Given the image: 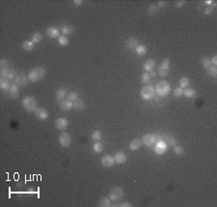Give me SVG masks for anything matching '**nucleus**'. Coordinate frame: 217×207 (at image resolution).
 Wrapping results in <instances>:
<instances>
[{
    "label": "nucleus",
    "instance_id": "1",
    "mask_svg": "<svg viewBox=\"0 0 217 207\" xmlns=\"http://www.w3.org/2000/svg\"><path fill=\"white\" fill-rule=\"evenodd\" d=\"M45 69L43 67H37L31 70L28 74V79L32 82H37L44 76Z\"/></svg>",
    "mask_w": 217,
    "mask_h": 207
},
{
    "label": "nucleus",
    "instance_id": "2",
    "mask_svg": "<svg viewBox=\"0 0 217 207\" xmlns=\"http://www.w3.org/2000/svg\"><path fill=\"white\" fill-rule=\"evenodd\" d=\"M22 106L27 112H35L37 110V101L33 96H25L22 99Z\"/></svg>",
    "mask_w": 217,
    "mask_h": 207
},
{
    "label": "nucleus",
    "instance_id": "3",
    "mask_svg": "<svg viewBox=\"0 0 217 207\" xmlns=\"http://www.w3.org/2000/svg\"><path fill=\"white\" fill-rule=\"evenodd\" d=\"M155 91H156L157 95L160 96L167 95L170 92V84L167 81H160L157 83L156 87H155Z\"/></svg>",
    "mask_w": 217,
    "mask_h": 207
},
{
    "label": "nucleus",
    "instance_id": "4",
    "mask_svg": "<svg viewBox=\"0 0 217 207\" xmlns=\"http://www.w3.org/2000/svg\"><path fill=\"white\" fill-rule=\"evenodd\" d=\"M154 88L153 86L146 85L141 90V98L144 100H150L153 99L154 96Z\"/></svg>",
    "mask_w": 217,
    "mask_h": 207
},
{
    "label": "nucleus",
    "instance_id": "5",
    "mask_svg": "<svg viewBox=\"0 0 217 207\" xmlns=\"http://www.w3.org/2000/svg\"><path fill=\"white\" fill-rule=\"evenodd\" d=\"M123 196H124V191L120 187H114L109 192V199L111 200H114V201L121 199Z\"/></svg>",
    "mask_w": 217,
    "mask_h": 207
},
{
    "label": "nucleus",
    "instance_id": "6",
    "mask_svg": "<svg viewBox=\"0 0 217 207\" xmlns=\"http://www.w3.org/2000/svg\"><path fill=\"white\" fill-rule=\"evenodd\" d=\"M170 69V60L169 59H164L162 61V63L159 66V69H158V73L161 77H165L169 72Z\"/></svg>",
    "mask_w": 217,
    "mask_h": 207
},
{
    "label": "nucleus",
    "instance_id": "7",
    "mask_svg": "<svg viewBox=\"0 0 217 207\" xmlns=\"http://www.w3.org/2000/svg\"><path fill=\"white\" fill-rule=\"evenodd\" d=\"M59 142L61 147H70V143H72V138H70V135L67 132L62 131V133L59 136Z\"/></svg>",
    "mask_w": 217,
    "mask_h": 207
},
{
    "label": "nucleus",
    "instance_id": "8",
    "mask_svg": "<svg viewBox=\"0 0 217 207\" xmlns=\"http://www.w3.org/2000/svg\"><path fill=\"white\" fill-rule=\"evenodd\" d=\"M35 116L40 121H45L49 117V114H48L47 110H45L44 108H37V110L35 111Z\"/></svg>",
    "mask_w": 217,
    "mask_h": 207
},
{
    "label": "nucleus",
    "instance_id": "9",
    "mask_svg": "<svg viewBox=\"0 0 217 207\" xmlns=\"http://www.w3.org/2000/svg\"><path fill=\"white\" fill-rule=\"evenodd\" d=\"M167 149V144L165 143L164 141H160L157 142L156 145H155L154 147V151L157 155H162L165 153V151Z\"/></svg>",
    "mask_w": 217,
    "mask_h": 207
},
{
    "label": "nucleus",
    "instance_id": "10",
    "mask_svg": "<svg viewBox=\"0 0 217 207\" xmlns=\"http://www.w3.org/2000/svg\"><path fill=\"white\" fill-rule=\"evenodd\" d=\"M115 164V158L111 155H104L101 158V165L105 168H110Z\"/></svg>",
    "mask_w": 217,
    "mask_h": 207
},
{
    "label": "nucleus",
    "instance_id": "11",
    "mask_svg": "<svg viewBox=\"0 0 217 207\" xmlns=\"http://www.w3.org/2000/svg\"><path fill=\"white\" fill-rule=\"evenodd\" d=\"M68 125H69V121H68L67 119L65 118H59L56 119V121H55V127H56L58 130H65Z\"/></svg>",
    "mask_w": 217,
    "mask_h": 207
},
{
    "label": "nucleus",
    "instance_id": "12",
    "mask_svg": "<svg viewBox=\"0 0 217 207\" xmlns=\"http://www.w3.org/2000/svg\"><path fill=\"white\" fill-rule=\"evenodd\" d=\"M142 143L143 145H147V147H151L154 143H155V138L154 134H146L143 136V139H142Z\"/></svg>",
    "mask_w": 217,
    "mask_h": 207
},
{
    "label": "nucleus",
    "instance_id": "13",
    "mask_svg": "<svg viewBox=\"0 0 217 207\" xmlns=\"http://www.w3.org/2000/svg\"><path fill=\"white\" fill-rule=\"evenodd\" d=\"M114 158H115V163L121 165L124 164L128 160V155L125 152H123V151H120V152H117L115 154Z\"/></svg>",
    "mask_w": 217,
    "mask_h": 207
},
{
    "label": "nucleus",
    "instance_id": "14",
    "mask_svg": "<svg viewBox=\"0 0 217 207\" xmlns=\"http://www.w3.org/2000/svg\"><path fill=\"white\" fill-rule=\"evenodd\" d=\"M155 64H156V61H155L154 59H149L144 63L143 69L146 72H151V70L154 69Z\"/></svg>",
    "mask_w": 217,
    "mask_h": 207
},
{
    "label": "nucleus",
    "instance_id": "15",
    "mask_svg": "<svg viewBox=\"0 0 217 207\" xmlns=\"http://www.w3.org/2000/svg\"><path fill=\"white\" fill-rule=\"evenodd\" d=\"M15 75H16V72H15L14 69H9V67H7V69H1V76L4 77V78L12 79V78H14Z\"/></svg>",
    "mask_w": 217,
    "mask_h": 207
},
{
    "label": "nucleus",
    "instance_id": "16",
    "mask_svg": "<svg viewBox=\"0 0 217 207\" xmlns=\"http://www.w3.org/2000/svg\"><path fill=\"white\" fill-rule=\"evenodd\" d=\"M15 82H16L17 85H21V86L26 85V84H27V77H26V75H25L24 73H19V74H18L17 76H16Z\"/></svg>",
    "mask_w": 217,
    "mask_h": 207
},
{
    "label": "nucleus",
    "instance_id": "17",
    "mask_svg": "<svg viewBox=\"0 0 217 207\" xmlns=\"http://www.w3.org/2000/svg\"><path fill=\"white\" fill-rule=\"evenodd\" d=\"M142 145H143V143H142V141L140 139H134V140H132L130 142V144H129V149L132 151H135V150L139 149Z\"/></svg>",
    "mask_w": 217,
    "mask_h": 207
},
{
    "label": "nucleus",
    "instance_id": "18",
    "mask_svg": "<svg viewBox=\"0 0 217 207\" xmlns=\"http://www.w3.org/2000/svg\"><path fill=\"white\" fill-rule=\"evenodd\" d=\"M9 93H10V95H11L13 98H15V99L18 98L19 90H18V87L17 84H13V85H11V88H10V90H9Z\"/></svg>",
    "mask_w": 217,
    "mask_h": 207
},
{
    "label": "nucleus",
    "instance_id": "19",
    "mask_svg": "<svg viewBox=\"0 0 217 207\" xmlns=\"http://www.w3.org/2000/svg\"><path fill=\"white\" fill-rule=\"evenodd\" d=\"M125 45H127V48H128V49H132V48H134L138 45V39L135 37L128 39V41H125Z\"/></svg>",
    "mask_w": 217,
    "mask_h": 207
},
{
    "label": "nucleus",
    "instance_id": "20",
    "mask_svg": "<svg viewBox=\"0 0 217 207\" xmlns=\"http://www.w3.org/2000/svg\"><path fill=\"white\" fill-rule=\"evenodd\" d=\"M46 35L49 38L51 39H55V38H59L60 36V33H59V30H58L57 28L55 27H49L46 30Z\"/></svg>",
    "mask_w": 217,
    "mask_h": 207
},
{
    "label": "nucleus",
    "instance_id": "21",
    "mask_svg": "<svg viewBox=\"0 0 217 207\" xmlns=\"http://www.w3.org/2000/svg\"><path fill=\"white\" fill-rule=\"evenodd\" d=\"M66 96H67V92L64 88H60L56 91V100L59 103L62 102Z\"/></svg>",
    "mask_w": 217,
    "mask_h": 207
},
{
    "label": "nucleus",
    "instance_id": "22",
    "mask_svg": "<svg viewBox=\"0 0 217 207\" xmlns=\"http://www.w3.org/2000/svg\"><path fill=\"white\" fill-rule=\"evenodd\" d=\"M60 108L61 110H63V111H69V110L73 108V103L68 99L63 100L62 102H60Z\"/></svg>",
    "mask_w": 217,
    "mask_h": 207
},
{
    "label": "nucleus",
    "instance_id": "23",
    "mask_svg": "<svg viewBox=\"0 0 217 207\" xmlns=\"http://www.w3.org/2000/svg\"><path fill=\"white\" fill-rule=\"evenodd\" d=\"M61 32H62L63 35H70L73 32V27L72 25H68V24H64L61 26Z\"/></svg>",
    "mask_w": 217,
    "mask_h": 207
},
{
    "label": "nucleus",
    "instance_id": "24",
    "mask_svg": "<svg viewBox=\"0 0 217 207\" xmlns=\"http://www.w3.org/2000/svg\"><path fill=\"white\" fill-rule=\"evenodd\" d=\"M135 52L139 56H144V55L147 53V47L143 44H138L137 46L135 47Z\"/></svg>",
    "mask_w": 217,
    "mask_h": 207
},
{
    "label": "nucleus",
    "instance_id": "25",
    "mask_svg": "<svg viewBox=\"0 0 217 207\" xmlns=\"http://www.w3.org/2000/svg\"><path fill=\"white\" fill-rule=\"evenodd\" d=\"M73 103V108L77 110V111H82V110H84V108H85V104H84L83 100H81L80 98L75 100V101Z\"/></svg>",
    "mask_w": 217,
    "mask_h": 207
},
{
    "label": "nucleus",
    "instance_id": "26",
    "mask_svg": "<svg viewBox=\"0 0 217 207\" xmlns=\"http://www.w3.org/2000/svg\"><path fill=\"white\" fill-rule=\"evenodd\" d=\"M0 88L3 91L10 90L11 86H10V83L7 78H4V77H1V78H0Z\"/></svg>",
    "mask_w": 217,
    "mask_h": 207
},
{
    "label": "nucleus",
    "instance_id": "27",
    "mask_svg": "<svg viewBox=\"0 0 217 207\" xmlns=\"http://www.w3.org/2000/svg\"><path fill=\"white\" fill-rule=\"evenodd\" d=\"M21 47L26 51H31L34 49V43L32 41H25L24 43L22 44Z\"/></svg>",
    "mask_w": 217,
    "mask_h": 207
},
{
    "label": "nucleus",
    "instance_id": "28",
    "mask_svg": "<svg viewBox=\"0 0 217 207\" xmlns=\"http://www.w3.org/2000/svg\"><path fill=\"white\" fill-rule=\"evenodd\" d=\"M58 43H59L61 46H67V45L69 44L70 41H69V39H68L67 36H65V35H61V36L58 38Z\"/></svg>",
    "mask_w": 217,
    "mask_h": 207
},
{
    "label": "nucleus",
    "instance_id": "29",
    "mask_svg": "<svg viewBox=\"0 0 217 207\" xmlns=\"http://www.w3.org/2000/svg\"><path fill=\"white\" fill-rule=\"evenodd\" d=\"M165 143L169 145H177L178 141L173 135H169V136H167L166 139H165Z\"/></svg>",
    "mask_w": 217,
    "mask_h": 207
},
{
    "label": "nucleus",
    "instance_id": "30",
    "mask_svg": "<svg viewBox=\"0 0 217 207\" xmlns=\"http://www.w3.org/2000/svg\"><path fill=\"white\" fill-rule=\"evenodd\" d=\"M183 95L184 96H186V98H194V96L196 95V92L195 90L193 89H190V88H186L185 90L183 91Z\"/></svg>",
    "mask_w": 217,
    "mask_h": 207
},
{
    "label": "nucleus",
    "instance_id": "31",
    "mask_svg": "<svg viewBox=\"0 0 217 207\" xmlns=\"http://www.w3.org/2000/svg\"><path fill=\"white\" fill-rule=\"evenodd\" d=\"M67 99L68 100H70V101H72V102H74L75 100H77L79 98H78V93H75V92H70V93H69L67 95Z\"/></svg>",
    "mask_w": 217,
    "mask_h": 207
},
{
    "label": "nucleus",
    "instance_id": "32",
    "mask_svg": "<svg viewBox=\"0 0 217 207\" xmlns=\"http://www.w3.org/2000/svg\"><path fill=\"white\" fill-rule=\"evenodd\" d=\"M93 150H94V152H96V153L102 152L103 147H102L101 143H99V142H96V143L94 144V145H93Z\"/></svg>",
    "mask_w": 217,
    "mask_h": 207
},
{
    "label": "nucleus",
    "instance_id": "33",
    "mask_svg": "<svg viewBox=\"0 0 217 207\" xmlns=\"http://www.w3.org/2000/svg\"><path fill=\"white\" fill-rule=\"evenodd\" d=\"M99 206H100V207H109V206H111L110 199H108V198L101 199L99 200Z\"/></svg>",
    "mask_w": 217,
    "mask_h": 207
},
{
    "label": "nucleus",
    "instance_id": "34",
    "mask_svg": "<svg viewBox=\"0 0 217 207\" xmlns=\"http://www.w3.org/2000/svg\"><path fill=\"white\" fill-rule=\"evenodd\" d=\"M188 86H189V79L187 78V77H182V78H180V87L181 89L188 88Z\"/></svg>",
    "mask_w": 217,
    "mask_h": 207
},
{
    "label": "nucleus",
    "instance_id": "35",
    "mask_svg": "<svg viewBox=\"0 0 217 207\" xmlns=\"http://www.w3.org/2000/svg\"><path fill=\"white\" fill-rule=\"evenodd\" d=\"M206 70H208V73L213 78L217 77V69L215 66H210L209 69H206Z\"/></svg>",
    "mask_w": 217,
    "mask_h": 207
},
{
    "label": "nucleus",
    "instance_id": "36",
    "mask_svg": "<svg viewBox=\"0 0 217 207\" xmlns=\"http://www.w3.org/2000/svg\"><path fill=\"white\" fill-rule=\"evenodd\" d=\"M92 139L95 142H99L100 139H101V132L99 130H95L92 133Z\"/></svg>",
    "mask_w": 217,
    "mask_h": 207
},
{
    "label": "nucleus",
    "instance_id": "37",
    "mask_svg": "<svg viewBox=\"0 0 217 207\" xmlns=\"http://www.w3.org/2000/svg\"><path fill=\"white\" fill-rule=\"evenodd\" d=\"M42 39H43V37H42L41 33H38V32H36V33H34L33 35H32V41H33L34 44L40 43V41H42Z\"/></svg>",
    "mask_w": 217,
    "mask_h": 207
},
{
    "label": "nucleus",
    "instance_id": "38",
    "mask_svg": "<svg viewBox=\"0 0 217 207\" xmlns=\"http://www.w3.org/2000/svg\"><path fill=\"white\" fill-rule=\"evenodd\" d=\"M150 80H151L150 73L145 72V73L142 74V76H141V82L143 83V84H148L149 82H150Z\"/></svg>",
    "mask_w": 217,
    "mask_h": 207
},
{
    "label": "nucleus",
    "instance_id": "39",
    "mask_svg": "<svg viewBox=\"0 0 217 207\" xmlns=\"http://www.w3.org/2000/svg\"><path fill=\"white\" fill-rule=\"evenodd\" d=\"M202 64H203V66H204V67H205L206 69H209V67L211 66V62H210V60L206 56H204L202 58Z\"/></svg>",
    "mask_w": 217,
    "mask_h": 207
},
{
    "label": "nucleus",
    "instance_id": "40",
    "mask_svg": "<svg viewBox=\"0 0 217 207\" xmlns=\"http://www.w3.org/2000/svg\"><path fill=\"white\" fill-rule=\"evenodd\" d=\"M173 95H174L175 98H180V96L183 95V89H181L180 87H178V88L174 90Z\"/></svg>",
    "mask_w": 217,
    "mask_h": 207
},
{
    "label": "nucleus",
    "instance_id": "41",
    "mask_svg": "<svg viewBox=\"0 0 217 207\" xmlns=\"http://www.w3.org/2000/svg\"><path fill=\"white\" fill-rule=\"evenodd\" d=\"M174 151H175V153H176L177 155H181V154H183V152H184L182 147H180V145H175Z\"/></svg>",
    "mask_w": 217,
    "mask_h": 207
},
{
    "label": "nucleus",
    "instance_id": "42",
    "mask_svg": "<svg viewBox=\"0 0 217 207\" xmlns=\"http://www.w3.org/2000/svg\"><path fill=\"white\" fill-rule=\"evenodd\" d=\"M156 10H157V6L155 4H153V5L150 6L148 12H149V14H150V15H154V13H156Z\"/></svg>",
    "mask_w": 217,
    "mask_h": 207
},
{
    "label": "nucleus",
    "instance_id": "43",
    "mask_svg": "<svg viewBox=\"0 0 217 207\" xmlns=\"http://www.w3.org/2000/svg\"><path fill=\"white\" fill-rule=\"evenodd\" d=\"M8 65H9V63H8V61L6 59H2L1 61H0V67H2V69H7Z\"/></svg>",
    "mask_w": 217,
    "mask_h": 207
},
{
    "label": "nucleus",
    "instance_id": "44",
    "mask_svg": "<svg viewBox=\"0 0 217 207\" xmlns=\"http://www.w3.org/2000/svg\"><path fill=\"white\" fill-rule=\"evenodd\" d=\"M186 1H184V0H181V1H177L176 2V7L177 8H181L182 6L185 4Z\"/></svg>",
    "mask_w": 217,
    "mask_h": 207
},
{
    "label": "nucleus",
    "instance_id": "45",
    "mask_svg": "<svg viewBox=\"0 0 217 207\" xmlns=\"http://www.w3.org/2000/svg\"><path fill=\"white\" fill-rule=\"evenodd\" d=\"M166 5H167V2L166 1H158L156 6H157V7H159V8H164Z\"/></svg>",
    "mask_w": 217,
    "mask_h": 207
},
{
    "label": "nucleus",
    "instance_id": "46",
    "mask_svg": "<svg viewBox=\"0 0 217 207\" xmlns=\"http://www.w3.org/2000/svg\"><path fill=\"white\" fill-rule=\"evenodd\" d=\"M154 138H155V142H160V141H163V137H162V135H160V134H156V135H154Z\"/></svg>",
    "mask_w": 217,
    "mask_h": 207
},
{
    "label": "nucleus",
    "instance_id": "47",
    "mask_svg": "<svg viewBox=\"0 0 217 207\" xmlns=\"http://www.w3.org/2000/svg\"><path fill=\"white\" fill-rule=\"evenodd\" d=\"M118 206H120V207H130L131 205L129 204L128 202H122V203H120V204H118Z\"/></svg>",
    "mask_w": 217,
    "mask_h": 207
},
{
    "label": "nucleus",
    "instance_id": "48",
    "mask_svg": "<svg viewBox=\"0 0 217 207\" xmlns=\"http://www.w3.org/2000/svg\"><path fill=\"white\" fill-rule=\"evenodd\" d=\"M73 4H75V5H78V6H80V5H82L83 1H82V0H73Z\"/></svg>",
    "mask_w": 217,
    "mask_h": 207
},
{
    "label": "nucleus",
    "instance_id": "49",
    "mask_svg": "<svg viewBox=\"0 0 217 207\" xmlns=\"http://www.w3.org/2000/svg\"><path fill=\"white\" fill-rule=\"evenodd\" d=\"M211 64L213 65V66H216V65H217V56H216V55H215V56H213V57H212Z\"/></svg>",
    "mask_w": 217,
    "mask_h": 207
},
{
    "label": "nucleus",
    "instance_id": "50",
    "mask_svg": "<svg viewBox=\"0 0 217 207\" xmlns=\"http://www.w3.org/2000/svg\"><path fill=\"white\" fill-rule=\"evenodd\" d=\"M150 75H151V77H155V76H156V73H155V72H154V70H151V73H150Z\"/></svg>",
    "mask_w": 217,
    "mask_h": 207
},
{
    "label": "nucleus",
    "instance_id": "51",
    "mask_svg": "<svg viewBox=\"0 0 217 207\" xmlns=\"http://www.w3.org/2000/svg\"><path fill=\"white\" fill-rule=\"evenodd\" d=\"M205 3H206V4H208V5H211L213 3V1H212V0H206Z\"/></svg>",
    "mask_w": 217,
    "mask_h": 207
},
{
    "label": "nucleus",
    "instance_id": "52",
    "mask_svg": "<svg viewBox=\"0 0 217 207\" xmlns=\"http://www.w3.org/2000/svg\"><path fill=\"white\" fill-rule=\"evenodd\" d=\"M210 13H211V11H210V10H209V9H206L205 10V14L206 15H209Z\"/></svg>",
    "mask_w": 217,
    "mask_h": 207
}]
</instances>
